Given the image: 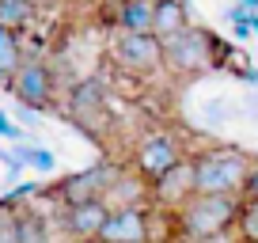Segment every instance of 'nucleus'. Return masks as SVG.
Masks as SVG:
<instances>
[{
    "instance_id": "nucleus-14",
    "label": "nucleus",
    "mask_w": 258,
    "mask_h": 243,
    "mask_svg": "<svg viewBox=\"0 0 258 243\" xmlns=\"http://www.w3.org/2000/svg\"><path fill=\"white\" fill-rule=\"evenodd\" d=\"M156 23V0H121L118 27L121 34H152Z\"/></svg>"
},
{
    "instance_id": "nucleus-8",
    "label": "nucleus",
    "mask_w": 258,
    "mask_h": 243,
    "mask_svg": "<svg viewBox=\"0 0 258 243\" xmlns=\"http://www.w3.org/2000/svg\"><path fill=\"white\" fill-rule=\"evenodd\" d=\"M194 194H198V187H194V156H186L178 167H171L163 178L152 183V202L171 209V213H182V205Z\"/></svg>"
},
{
    "instance_id": "nucleus-13",
    "label": "nucleus",
    "mask_w": 258,
    "mask_h": 243,
    "mask_svg": "<svg viewBox=\"0 0 258 243\" xmlns=\"http://www.w3.org/2000/svg\"><path fill=\"white\" fill-rule=\"evenodd\" d=\"M182 31H190V19H186V0H156V23L152 34L160 42L178 38Z\"/></svg>"
},
{
    "instance_id": "nucleus-19",
    "label": "nucleus",
    "mask_w": 258,
    "mask_h": 243,
    "mask_svg": "<svg viewBox=\"0 0 258 243\" xmlns=\"http://www.w3.org/2000/svg\"><path fill=\"white\" fill-rule=\"evenodd\" d=\"M239 235H243V243H258V198H243Z\"/></svg>"
},
{
    "instance_id": "nucleus-6",
    "label": "nucleus",
    "mask_w": 258,
    "mask_h": 243,
    "mask_svg": "<svg viewBox=\"0 0 258 243\" xmlns=\"http://www.w3.org/2000/svg\"><path fill=\"white\" fill-rule=\"evenodd\" d=\"M8 91L27 110H46L49 99H53V73H49L42 61H23V69L16 73V80H12Z\"/></svg>"
},
{
    "instance_id": "nucleus-2",
    "label": "nucleus",
    "mask_w": 258,
    "mask_h": 243,
    "mask_svg": "<svg viewBox=\"0 0 258 243\" xmlns=\"http://www.w3.org/2000/svg\"><path fill=\"white\" fill-rule=\"evenodd\" d=\"M243 198L228 194H194L178 213V228L190 243H209L217 235H224L232 224H239Z\"/></svg>"
},
{
    "instance_id": "nucleus-22",
    "label": "nucleus",
    "mask_w": 258,
    "mask_h": 243,
    "mask_svg": "<svg viewBox=\"0 0 258 243\" xmlns=\"http://www.w3.org/2000/svg\"><path fill=\"white\" fill-rule=\"evenodd\" d=\"M0 137L4 141H23V126H16L4 110H0Z\"/></svg>"
},
{
    "instance_id": "nucleus-18",
    "label": "nucleus",
    "mask_w": 258,
    "mask_h": 243,
    "mask_svg": "<svg viewBox=\"0 0 258 243\" xmlns=\"http://www.w3.org/2000/svg\"><path fill=\"white\" fill-rule=\"evenodd\" d=\"M19 152V163H27V167H34V171H42V175H49V171L57 167V156L53 152H46V148H38V145H31V148H16Z\"/></svg>"
},
{
    "instance_id": "nucleus-21",
    "label": "nucleus",
    "mask_w": 258,
    "mask_h": 243,
    "mask_svg": "<svg viewBox=\"0 0 258 243\" xmlns=\"http://www.w3.org/2000/svg\"><path fill=\"white\" fill-rule=\"evenodd\" d=\"M34 194H38V183H19V187H12L8 194L0 198V205H8V209H16L19 202H31Z\"/></svg>"
},
{
    "instance_id": "nucleus-17",
    "label": "nucleus",
    "mask_w": 258,
    "mask_h": 243,
    "mask_svg": "<svg viewBox=\"0 0 258 243\" xmlns=\"http://www.w3.org/2000/svg\"><path fill=\"white\" fill-rule=\"evenodd\" d=\"M34 19V4L31 0H0V27L4 31H19Z\"/></svg>"
},
{
    "instance_id": "nucleus-4",
    "label": "nucleus",
    "mask_w": 258,
    "mask_h": 243,
    "mask_svg": "<svg viewBox=\"0 0 258 243\" xmlns=\"http://www.w3.org/2000/svg\"><path fill=\"white\" fill-rule=\"evenodd\" d=\"M114 61L129 73H160L167 65V46H163L156 34H118L114 42Z\"/></svg>"
},
{
    "instance_id": "nucleus-12",
    "label": "nucleus",
    "mask_w": 258,
    "mask_h": 243,
    "mask_svg": "<svg viewBox=\"0 0 258 243\" xmlns=\"http://www.w3.org/2000/svg\"><path fill=\"white\" fill-rule=\"evenodd\" d=\"M148 198H152V183H145L141 175H118L103 202L110 209H145Z\"/></svg>"
},
{
    "instance_id": "nucleus-24",
    "label": "nucleus",
    "mask_w": 258,
    "mask_h": 243,
    "mask_svg": "<svg viewBox=\"0 0 258 243\" xmlns=\"http://www.w3.org/2000/svg\"><path fill=\"white\" fill-rule=\"evenodd\" d=\"M76 243H99V239H76Z\"/></svg>"
},
{
    "instance_id": "nucleus-20",
    "label": "nucleus",
    "mask_w": 258,
    "mask_h": 243,
    "mask_svg": "<svg viewBox=\"0 0 258 243\" xmlns=\"http://www.w3.org/2000/svg\"><path fill=\"white\" fill-rule=\"evenodd\" d=\"M0 243H19V209L0 205Z\"/></svg>"
},
{
    "instance_id": "nucleus-7",
    "label": "nucleus",
    "mask_w": 258,
    "mask_h": 243,
    "mask_svg": "<svg viewBox=\"0 0 258 243\" xmlns=\"http://www.w3.org/2000/svg\"><path fill=\"white\" fill-rule=\"evenodd\" d=\"M121 171L106 167V163H99V167H88L80 171V175H69L57 187V198L64 202V209L69 205H84V202H99V198H106V190H110V183L118 178Z\"/></svg>"
},
{
    "instance_id": "nucleus-15",
    "label": "nucleus",
    "mask_w": 258,
    "mask_h": 243,
    "mask_svg": "<svg viewBox=\"0 0 258 243\" xmlns=\"http://www.w3.org/2000/svg\"><path fill=\"white\" fill-rule=\"evenodd\" d=\"M19 69H23V42L16 31L0 27V88H12Z\"/></svg>"
},
{
    "instance_id": "nucleus-23",
    "label": "nucleus",
    "mask_w": 258,
    "mask_h": 243,
    "mask_svg": "<svg viewBox=\"0 0 258 243\" xmlns=\"http://www.w3.org/2000/svg\"><path fill=\"white\" fill-rule=\"evenodd\" d=\"M247 198H258V163H254V175H250V187H247Z\"/></svg>"
},
{
    "instance_id": "nucleus-10",
    "label": "nucleus",
    "mask_w": 258,
    "mask_h": 243,
    "mask_svg": "<svg viewBox=\"0 0 258 243\" xmlns=\"http://www.w3.org/2000/svg\"><path fill=\"white\" fill-rule=\"evenodd\" d=\"M148 235H152L148 209H114L99 243H148Z\"/></svg>"
},
{
    "instance_id": "nucleus-11",
    "label": "nucleus",
    "mask_w": 258,
    "mask_h": 243,
    "mask_svg": "<svg viewBox=\"0 0 258 243\" xmlns=\"http://www.w3.org/2000/svg\"><path fill=\"white\" fill-rule=\"evenodd\" d=\"M110 205L99 198V202H84V205H69L64 209V232L73 235V239H99L110 220Z\"/></svg>"
},
{
    "instance_id": "nucleus-5",
    "label": "nucleus",
    "mask_w": 258,
    "mask_h": 243,
    "mask_svg": "<svg viewBox=\"0 0 258 243\" xmlns=\"http://www.w3.org/2000/svg\"><path fill=\"white\" fill-rule=\"evenodd\" d=\"M182 160H186L182 145H178L171 133H148V137L137 145V152H133V167H137V175L145 178V183L163 178L171 167H178Z\"/></svg>"
},
{
    "instance_id": "nucleus-3",
    "label": "nucleus",
    "mask_w": 258,
    "mask_h": 243,
    "mask_svg": "<svg viewBox=\"0 0 258 243\" xmlns=\"http://www.w3.org/2000/svg\"><path fill=\"white\" fill-rule=\"evenodd\" d=\"M163 46H167V69L178 76H198L217 65V38L202 27H190Z\"/></svg>"
},
{
    "instance_id": "nucleus-1",
    "label": "nucleus",
    "mask_w": 258,
    "mask_h": 243,
    "mask_svg": "<svg viewBox=\"0 0 258 243\" xmlns=\"http://www.w3.org/2000/svg\"><path fill=\"white\" fill-rule=\"evenodd\" d=\"M254 160L239 148H213V152L194 156V187L198 194H228V198H247Z\"/></svg>"
},
{
    "instance_id": "nucleus-9",
    "label": "nucleus",
    "mask_w": 258,
    "mask_h": 243,
    "mask_svg": "<svg viewBox=\"0 0 258 243\" xmlns=\"http://www.w3.org/2000/svg\"><path fill=\"white\" fill-rule=\"evenodd\" d=\"M69 114L95 137L91 126H106V91L99 88L95 80H80L73 91H69Z\"/></svg>"
},
{
    "instance_id": "nucleus-16",
    "label": "nucleus",
    "mask_w": 258,
    "mask_h": 243,
    "mask_svg": "<svg viewBox=\"0 0 258 243\" xmlns=\"http://www.w3.org/2000/svg\"><path fill=\"white\" fill-rule=\"evenodd\" d=\"M19 243H53L49 224L42 213L34 209H19Z\"/></svg>"
}]
</instances>
